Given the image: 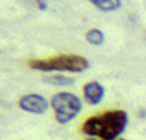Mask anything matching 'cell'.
Returning <instances> with one entry per match:
<instances>
[{
  "label": "cell",
  "instance_id": "1",
  "mask_svg": "<svg viewBox=\"0 0 146 140\" xmlns=\"http://www.w3.org/2000/svg\"><path fill=\"white\" fill-rule=\"evenodd\" d=\"M128 125V114L124 110L106 111L99 115L90 116L81 126V132L91 137L104 140H117Z\"/></svg>",
  "mask_w": 146,
  "mask_h": 140
},
{
  "label": "cell",
  "instance_id": "2",
  "mask_svg": "<svg viewBox=\"0 0 146 140\" xmlns=\"http://www.w3.org/2000/svg\"><path fill=\"white\" fill-rule=\"evenodd\" d=\"M29 67L43 72H83L88 69L90 61L77 54H59L50 58L31 60Z\"/></svg>",
  "mask_w": 146,
  "mask_h": 140
},
{
  "label": "cell",
  "instance_id": "3",
  "mask_svg": "<svg viewBox=\"0 0 146 140\" xmlns=\"http://www.w3.org/2000/svg\"><path fill=\"white\" fill-rule=\"evenodd\" d=\"M50 106L55 112V119L58 124L66 125L72 122L81 112L83 103L81 100L69 92H59L52 96Z\"/></svg>",
  "mask_w": 146,
  "mask_h": 140
},
{
  "label": "cell",
  "instance_id": "4",
  "mask_svg": "<svg viewBox=\"0 0 146 140\" xmlns=\"http://www.w3.org/2000/svg\"><path fill=\"white\" fill-rule=\"evenodd\" d=\"M18 106H19V108L22 111L40 115V114L47 112V110H48V101L44 99L41 94L31 93V94L22 96L19 99V101H18Z\"/></svg>",
  "mask_w": 146,
  "mask_h": 140
},
{
  "label": "cell",
  "instance_id": "5",
  "mask_svg": "<svg viewBox=\"0 0 146 140\" xmlns=\"http://www.w3.org/2000/svg\"><path fill=\"white\" fill-rule=\"evenodd\" d=\"M83 96L90 106H98L105 96V88L97 81L87 82L83 86Z\"/></svg>",
  "mask_w": 146,
  "mask_h": 140
},
{
  "label": "cell",
  "instance_id": "6",
  "mask_svg": "<svg viewBox=\"0 0 146 140\" xmlns=\"http://www.w3.org/2000/svg\"><path fill=\"white\" fill-rule=\"evenodd\" d=\"M92 6H95L101 11H116L121 6V0H88Z\"/></svg>",
  "mask_w": 146,
  "mask_h": 140
},
{
  "label": "cell",
  "instance_id": "7",
  "mask_svg": "<svg viewBox=\"0 0 146 140\" xmlns=\"http://www.w3.org/2000/svg\"><path fill=\"white\" fill-rule=\"evenodd\" d=\"M44 82L51 83L54 86H70V85H74L76 81L70 76H65V75H51L44 79Z\"/></svg>",
  "mask_w": 146,
  "mask_h": 140
},
{
  "label": "cell",
  "instance_id": "8",
  "mask_svg": "<svg viewBox=\"0 0 146 140\" xmlns=\"http://www.w3.org/2000/svg\"><path fill=\"white\" fill-rule=\"evenodd\" d=\"M86 40L92 46H101L105 42V35L102 31H99L97 28H92L86 33Z\"/></svg>",
  "mask_w": 146,
  "mask_h": 140
},
{
  "label": "cell",
  "instance_id": "9",
  "mask_svg": "<svg viewBox=\"0 0 146 140\" xmlns=\"http://www.w3.org/2000/svg\"><path fill=\"white\" fill-rule=\"evenodd\" d=\"M36 4H37V7L40 8L41 11H44V10L47 8V4H46L44 0H36Z\"/></svg>",
  "mask_w": 146,
  "mask_h": 140
},
{
  "label": "cell",
  "instance_id": "10",
  "mask_svg": "<svg viewBox=\"0 0 146 140\" xmlns=\"http://www.w3.org/2000/svg\"><path fill=\"white\" fill-rule=\"evenodd\" d=\"M86 140H95L94 137H90V139H86Z\"/></svg>",
  "mask_w": 146,
  "mask_h": 140
},
{
  "label": "cell",
  "instance_id": "11",
  "mask_svg": "<svg viewBox=\"0 0 146 140\" xmlns=\"http://www.w3.org/2000/svg\"><path fill=\"white\" fill-rule=\"evenodd\" d=\"M120 140H124V139H120Z\"/></svg>",
  "mask_w": 146,
  "mask_h": 140
}]
</instances>
